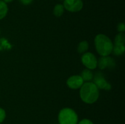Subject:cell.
<instances>
[{"instance_id":"obj_1","label":"cell","mask_w":125,"mask_h":124,"mask_svg":"<svg viewBox=\"0 0 125 124\" xmlns=\"http://www.w3.org/2000/svg\"><path fill=\"white\" fill-rule=\"evenodd\" d=\"M79 95L82 100L87 104H92L97 101L100 91L94 82L87 81L83 83L80 88Z\"/></svg>"},{"instance_id":"obj_2","label":"cell","mask_w":125,"mask_h":124,"mask_svg":"<svg viewBox=\"0 0 125 124\" xmlns=\"http://www.w3.org/2000/svg\"><path fill=\"white\" fill-rule=\"evenodd\" d=\"M95 49L101 57L109 56L113 51L114 44L111 39L104 34L96 35L94 40Z\"/></svg>"},{"instance_id":"obj_3","label":"cell","mask_w":125,"mask_h":124,"mask_svg":"<svg viewBox=\"0 0 125 124\" xmlns=\"http://www.w3.org/2000/svg\"><path fill=\"white\" fill-rule=\"evenodd\" d=\"M58 120L59 124H78V114L72 108H63L59 113Z\"/></svg>"},{"instance_id":"obj_4","label":"cell","mask_w":125,"mask_h":124,"mask_svg":"<svg viewBox=\"0 0 125 124\" xmlns=\"http://www.w3.org/2000/svg\"><path fill=\"white\" fill-rule=\"evenodd\" d=\"M83 64L87 69H95L98 66V60L94 53L91 52H85L81 57Z\"/></svg>"},{"instance_id":"obj_5","label":"cell","mask_w":125,"mask_h":124,"mask_svg":"<svg viewBox=\"0 0 125 124\" xmlns=\"http://www.w3.org/2000/svg\"><path fill=\"white\" fill-rule=\"evenodd\" d=\"M63 6L68 12H78L83 9V2L82 0H64Z\"/></svg>"},{"instance_id":"obj_6","label":"cell","mask_w":125,"mask_h":124,"mask_svg":"<svg viewBox=\"0 0 125 124\" xmlns=\"http://www.w3.org/2000/svg\"><path fill=\"white\" fill-rule=\"evenodd\" d=\"M94 83L98 89L109 91L111 89V85L109 83L104 79L103 74L101 73H96L94 76Z\"/></svg>"},{"instance_id":"obj_7","label":"cell","mask_w":125,"mask_h":124,"mask_svg":"<svg viewBox=\"0 0 125 124\" xmlns=\"http://www.w3.org/2000/svg\"><path fill=\"white\" fill-rule=\"evenodd\" d=\"M84 82L81 75H74L68 78L67 81V85L72 89H77L81 87Z\"/></svg>"},{"instance_id":"obj_8","label":"cell","mask_w":125,"mask_h":124,"mask_svg":"<svg viewBox=\"0 0 125 124\" xmlns=\"http://www.w3.org/2000/svg\"><path fill=\"white\" fill-rule=\"evenodd\" d=\"M115 60L109 56L101 57L98 61V66L100 69H104L105 68H112L115 66Z\"/></svg>"},{"instance_id":"obj_9","label":"cell","mask_w":125,"mask_h":124,"mask_svg":"<svg viewBox=\"0 0 125 124\" xmlns=\"http://www.w3.org/2000/svg\"><path fill=\"white\" fill-rule=\"evenodd\" d=\"M94 74L89 69H85L83 71L81 74V77H82L84 81H90L94 79Z\"/></svg>"},{"instance_id":"obj_10","label":"cell","mask_w":125,"mask_h":124,"mask_svg":"<svg viewBox=\"0 0 125 124\" xmlns=\"http://www.w3.org/2000/svg\"><path fill=\"white\" fill-rule=\"evenodd\" d=\"M8 13V6L6 2L0 0V20L6 17Z\"/></svg>"},{"instance_id":"obj_11","label":"cell","mask_w":125,"mask_h":124,"mask_svg":"<svg viewBox=\"0 0 125 124\" xmlns=\"http://www.w3.org/2000/svg\"><path fill=\"white\" fill-rule=\"evenodd\" d=\"M125 35L123 32H120L115 38V46H125Z\"/></svg>"},{"instance_id":"obj_12","label":"cell","mask_w":125,"mask_h":124,"mask_svg":"<svg viewBox=\"0 0 125 124\" xmlns=\"http://www.w3.org/2000/svg\"><path fill=\"white\" fill-rule=\"evenodd\" d=\"M64 7L61 4H57L54 6L53 9V14L55 17H60L63 14L64 12Z\"/></svg>"},{"instance_id":"obj_13","label":"cell","mask_w":125,"mask_h":124,"mask_svg":"<svg viewBox=\"0 0 125 124\" xmlns=\"http://www.w3.org/2000/svg\"><path fill=\"white\" fill-rule=\"evenodd\" d=\"M89 47V43L87 41H81L78 46V52L79 53H84L88 50Z\"/></svg>"},{"instance_id":"obj_14","label":"cell","mask_w":125,"mask_h":124,"mask_svg":"<svg viewBox=\"0 0 125 124\" xmlns=\"http://www.w3.org/2000/svg\"><path fill=\"white\" fill-rule=\"evenodd\" d=\"M125 46H114L113 51L112 52H114V54L115 55H121L123 54L125 52Z\"/></svg>"},{"instance_id":"obj_15","label":"cell","mask_w":125,"mask_h":124,"mask_svg":"<svg viewBox=\"0 0 125 124\" xmlns=\"http://www.w3.org/2000/svg\"><path fill=\"white\" fill-rule=\"evenodd\" d=\"M6 111H5V110L3 109V108L0 107V124L2 123V122L4 120V119H6Z\"/></svg>"},{"instance_id":"obj_16","label":"cell","mask_w":125,"mask_h":124,"mask_svg":"<svg viewBox=\"0 0 125 124\" xmlns=\"http://www.w3.org/2000/svg\"><path fill=\"white\" fill-rule=\"evenodd\" d=\"M117 30L119 32H124L125 30V26L123 23H120L117 26Z\"/></svg>"},{"instance_id":"obj_17","label":"cell","mask_w":125,"mask_h":124,"mask_svg":"<svg viewBox=\"0 0 125 124\" xmlns=\"http://www.w3.org/2000/svg\"><path fill=\"white\" fill-rule=\"evenodd\" d=\"M78 124H94V123L91 121L90 120L87 119H83L82 120H81Z\"/></svg>"},{"instance_id":"obj_18","label":"cell","mask_w":125,"mask_h":124,"mask_svg":"<svg viewBox=\"0 0 125 124\" xmlns=\"http://www.w3.org/2000/svg\"><path fill=\"white\" fill-rule=\"evenodd\" d=\"M20 1L21 3L22 4L28 6V5L31 4L34 0H20Z\"/></svg>"},{"instance_id":"obj_19","label":"cell","mask_w":125,"mask_h":124,"mask_svg":"<svg viewBox=\"0 0 125 124\" xmlns=\"http://www.w3.org/2000/svg\"><path fill=\"white\" fill-rule=\"evenodd\" d=\"M2 1H3L4 2H6V3L7 4V3H10V2H12L13 0H2Z\"/></svg>"}]
</instances>
